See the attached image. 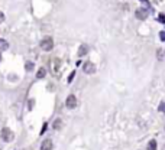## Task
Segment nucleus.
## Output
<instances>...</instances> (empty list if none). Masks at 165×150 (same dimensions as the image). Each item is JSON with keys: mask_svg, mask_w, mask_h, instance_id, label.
<instances>
[{"mask_svg": "<svg viewBox=\"0 0 165 150\" xmlns=\"http://www.w3.org/2000/svg\"><path fill=\"white\" fill-rule=\"evenodd\" d=\"M77 104H78V101H77V97L75 95H68L67 97V100H65V105H67V108H75L77 107Z\"/></svg>", "mask_w": 165, "mask_h": 150, "instance_id": "obj_3", "label": "nucleus"}, {"mask_svg": "<svg viewBox=\"0 0 165 150\" xmlns=\"http://www.w3.org/2000/svg\"><path fill=\"white\" fill-rule=\"evenodd\" d=\"M1 139H3V141H6V143H9V141H12L13 139H15V134L12 130H9L7 127H4L3 130H1Z\"/></svg>", "mask_w": 165, "mask_h": 150, "instance_id": "obj_1", "label": "nucleus"}, {"mask_svg": "<svg viewBox=\"0 0 165 150\" xmlns=\"http://www.w3.org/2000/svg\"><path fill=\"white\" fill-rule=\"evenodd\" d=\"M25 69H26L28 72H31V71L33 69V64H32V62H26V65H25Z\"/></svg>", "mask_w": 165, "mask_h": 150, "instance_id": "obj_12", "label": "nucleus"}, {"mask_svg": "<svg viewBox=\"0 0 165 150\" xmlns=\"http://www.w3.org/2000/svg\"><path fill=\"white\" fill-rule=\"evenodd\" d=\"M159 38H161V41H165V32H164V31L161 32V35H159Z\"/></svg>", "mask_w": 165, "mask_h": 150, "instance_id": "obj_16", "label": "nucleus"}, {"mask_svg": "<svg viewBox=\"0 0 165 150\" xmlns=\"http://www.w3.org/2000/svg\"><path fill=\"white\" fill-rule=\"evenodd\" d=\"M45 74H47L45 68H39V71H38V74H36V78H38V80H42V78L45 77Z\"/></svg>", "mask_w": 165, "mask_h": 150, "instance_id": "obj_10", "label": "nucleus"}, {"mask_svg": "<svg viewBox=\"0 0 165 150\" xmlns=\"http://www.w3.org/2000/svg\"><path fill=\"white\" fill-rule=\"evenodd\" d=\"M88 45H80V48H78V56H84V55H87L88 53Z\"/></svg>", "mask_w": 165, "mask_h": 150, "instance_id": "obj_7", "label": "nucleus"}, {"mask_svg": "<svg viewBox=\"0 0 165 150\" xmlns=\"http://www.w3.org/2000/svg\"><path fill=\"white\" fill-rule=\"evenodd\" d=\"M52 127H54V130H61V129H62V120H61V118H57V120L54 121Z\"/></svg>", "mask_w": 165, "mask_h": 150, "instance_id": "obj_9", "label": "nucleus"}, {"mask_svg": "<svg viewBox=\"0 0 165 150\" xmlns=\"http://www.w3.org/2000/svg\"><path fill=\"white\" fill-rule=\"evenodd\" d=\"M41 48L44 50H52V48H54V39L52 38H44L41 41Z\"/></svg>", "mask_w": 165, "mask_h": 150, "instance_id": "obj_2", "label": "nucleus"}, {"mask_svg": "<svg viewBox=\"0 0 165 150\" xmlns=\"http://www.w3.org/2000/svg\"><path fill=\"white\" fill-rule=\"evenodd\" d=\"M158 110H159L161 113H164V114H165V101H162V102L159 104V107H158Z\"/></svg>", "mask_w": 165, "mask_h": 150, "instance_id": "obj_13", "label": "nucleus"}, {"mask_svg": "<svg viewBox=\"0 0 165 150\" xmlns=\"http://www.w3.org/2000/svg\"><path fill=\"white\" fill-rule=\"evenodd\" d=\"M51 64H52V74H57L60 69V59H52Z\"/></svg>", "mask_w": 165, "mask_h": 150, "instance_id": "obj_8", "label": "nucleus"}, {"mask_svg": "<svg viewBox=\"0 0 165 150\" xmlns=\"http://www.w3.org/2000/svg\"><path fill=\"white\" fill-rule=\"evenodd\" d=\"M159 20H161V23H165V16L164 15H159Z\"/></svg>", "mask_w": 165, "mask_h": 150, "instance_id": "obj_15", "label": "nucleus"}, {"mask_svg": "<svg viewBox=\"0 0 165 150\" xmlns=\"http://www.w3.org/2000/svg\"><path fill=\"white\" fill-rule=\"evenodd\" d=\"M82 71H84L85 74H94V72H96V67H94L93 62H84Z\"/></svg>", "mask_w": 165, "mask_h": 150, "instance_id": "obj_4", "label": "nucleus"}, {"mask_svg": "<svg viewBox=\"0 0 165 150\" xmlns=\"http://www.w3.org/2000/svg\"><path fill=\"white\" fill-rule=\"evenodd\" d=\"M54 149V143H52V140L51 139H47V140H44L42 141V144H41V150H52Z\"/></svg>", "mask_w": 165, "mask_h": 150, "instance_id": "obj_6", "label": "nucleus"}, {"mask_svg": "<svg viewBox=\"0 0 165 150\" xmlns=\"http://www.w3.org/2000/svg\"><path fill=\"white\" fill-rule=\"evenodd\" d=\"M135 16H136V19H139V20H145V19L148 17V10H145V9H138L136 13H135Z\"/></svg>", "mask_w": 165, "mask_h": 150, "instance_id": "obj_5", "label": "nucleus"}, {"mask_svg": "<svg viewBox=\"0 0 165 150\" xmlns=\"http://www.w3.org/2000/svg\"><path fill=\"white\" fill-rule=\"evenodd\" d=\"M148 149L149 150H156V141H155V140H151V141H149Z\"/></svg>", "mask_w": 165, "mask_h": 150, "instance_id": "obj_11", "label": "nucleus"}, {"mask_svg": "<svg viewBox=\"0 0 165 150\" xmlns=\"http://www.w3.org/2000/svg\"><path fill=\"white\" fill-rule=\"evenodd\" d=\"M3 22H4V15L0 12V23H3Z\"/></svg>", "mask_w": 165, "mask_h": 150, "instance_id": "obj_14", "label": "nucleus"}, {"mask_svg": "<svg viewBox=\"0 0 165 150\" xmlns=\"http://www.w3.org/2000/svg\"><path fill=\"white\" fill-rule=\"evenodd\" d=\"M0 61H1V56H0Z\"/></svg>", "mask_w": 165, "mask_h": 150, "instance_id": "obj_17", "label": "nucleus"}]
</instances>
